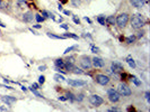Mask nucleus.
Wrapping results in <instances>:
<instances>
[{
    "mask_svg": "<svg viewBox=\"0 0 150 112\" xmlns=\"http://www.w3.org/2000/svg\"><path fill=\"white\" fill-rule=\"evenodd\" d=\"M111 73L112 74H121L124 72V67H123V64L120 63V62H112L111 63Z\"/></svg>",
    "mask_w": 150,
    "mask_h": 112,
    "instance_id": "nucleus-8",
    "label": "nucleus"
},
{
    "mask_svg": "<svg viewBox=\"0 0 150 112\" xmlns=\"http://www.w3.org/2000/svg\"><path fill=\"white\" fill-rule=\"evenodd\" d=\"M106 24L108 26H114L115 25V16L111 15V16L106 17Z\"/></svg>",
    "mask_w": 150,
    "mask_h": 112,
    "instance_id": "nucleus-21",
    "label": "nucleus"
},
{
    "mask_svg": "<svg viewBox=\"0 0 150 112\" xmlns=\"http://www.w3.org/2000/svg\"><path fill=\"white\" fill-rule=\"evenodd\" d=\"M34 17H35V14L33 11L28 10V11H25L23 15H21V20L26 24H31L34 20Z\"/></svg>",
    "mask_w": 150,
    "mask_h": 112,
    "instance_id": "nucleus-11",
    "label": "nucleus"
},
{
    "mask_svg": "<svg viewBox=\"0 0 150 112\" xmlns=\"http://www.w3.org/2000/svg\"><path fill=\"white\" fill-rule=\"evenodd\" d=\"M49 18H52L53 20H55V17H54V15L52 14V12H50V17H49Z\"/></svg>",
    "mask_w": 150,
    "mask_h": 112,
    "instance_id": "nucleus-49",
    "label": "nucleus"
},
{
    "mask_svg": "<svg viewBox=\"0 0 150 112\" xmlns=\"http://www.w3.org/2000/svg\"><path fill=\"white\" fill-rule=\"evenodd\" d=\"M85 20L87 21V22H89V24H92V20H90L88 17H85Z\"/></svg>",
    "mask_w": 150,
    "mask_h": 112,
    "instance_id": "nucleus-51",
    "label": "nucleus"
},
{
    "mask_svg": "<svg viewBox=\"0 0 150 112\" xmlns=\"http://www.w3.org/2000/svg\"><path fill=\"white\" fill-rule=\"evenodd\" d=\"M28 90L32 92V93L34 94V95H35V96H37V98H44L42 94H41L40 92L37 91V89H34V88L32 86V88H28Z\"/></svg>",
    "mask_w": 150,
    "mask_h": 112,
    "instance_id": "nucleus-26",
    "label": "nucleus"
},
{
    "mask_svg": "<svg viewBox=\"0 0 150 112\" xmlns=\"http://www.w3.org/2000/svg\"><path fill=\"white\" fill-rule=\"evenodd\" d=\"M65 98H67V100H69V101L71 102V103H74L76 102V94L74 93L72 91H67L65 92Z\"/></svg>",
    "mask_w": 150,
    "mask_h": 112,
    "instance_id": "nucleus-16",
    "label": "nucleus"
},
{
    "mask_svg": "<svg viewBox=\"0 0 150 112\" xmlns=\"http://www.w3.org/2000/svg\"><path fill=\"white\" fill-rule=\"evenodd\" d=\"M70 3L74 8H78L81 5V0H70Z\"/></svg>",
    "mask_w": 150,
    "mask_h": 112,
    "instance_id": "nucleus-29",
    "label": "nucleus"
},
{
    "mask_svg": "<svg viewBox=\"0 0 150 112\" xmlns=\"http://www.w3.org/2000/svg\"><path fill=\"white\" fill-rule=\"evenodd\" d=\"M62 11H63L64 15H67V16H70L71 15V11L70 10H62Z\"/></svg>",
    "mask_w": 150,
    "mask_h": 112,
    "instance_id": "nucleus-46",
    "label": "nucleus"
},
{
    "mask_svg": "<svg viewBox=\"0 0 150 112\" xmlns=\"http://www.w3.org/2000/svg\"><path fill=\"white\" fill-rule=\"evenodd\" d=\"M129 19H130V15L128 12H121L118 16H115V25L120 29H124L128 26Z\"/></svg>",
    "mask_w": 150,
    "mask_h": 112,
    "instance_id": "nucleus-2",
    "label": "nucleus"
},
{
    "mask_svg": "<svg viewBox=\"0 0 150 112\" xmlns=\"http://www.w3.org/2000/svg\"><path fill=\"white\" fill-rule=\"evenodd\" d=\"M46 35H47V37L53 38V39H65L63 35H55L53 33H46Z\"/></svg>",
    "mask_w": 150,
    "mask_h": 112,
    "instance_id": "nucleus-20",
    "label": "nucleus"
},
{
    "mask_svg": "<svg viewBox=\"0 0 150 112\" xmlns=\"http://www.w3.org/2000/svg\"><path fill=\"white\" fill-rule=\"evenodd\" d=\"M124 41H125L128 45H132V44H134V43L137 41V37H136L134 34H132V35H130L128 37H125V38H124Z\"/></svg>",
    "mask_w": 150,
    "mask_h": 112,
    "instance_id": "nucleus-17",
    "label": "nucleus"
},
{
    "mask_svg": "<svg viewBox=\"0 0 150 112\" xmlns=\"http://www.w3.org/2000/svg\"><path fill=\"white\" fill-rule=\"evenodd\" d=\"M21 90H23L24 92H26L27 90H28V89H27V88H25V86H21Z\"/></svg>",
    "mask_w": 150,
    "mask_h": 112,
    "instance_id": "nucleus-52",
    "label": "nucleus"
},
{
    "mask_svg": "<svg viewBox=\"0 0 150 112\" xmlns=\"http://www.w3.org/2000/svg\"><path fill=\"white\" fill-rule=\"evenodd\" d=\"M60 28H63L65 31H68V29H69V25H68V24H61V25H60Z\"/></svg>",
    "mask_w": 150,
    "mask_h": 112,
    "instance_id": "nucleus-37",
    "label": "nucleus"
},
{
    "mask_svg": "<svg viewBox=\"0 0 150 112\" xmlns=\"http://www.w3.org/2000/svg\"><path fill=\"white\" fill-rule=\"evenodd\" d=\"M0 27H2V28H6V25L2 22V21L0 20Z\"/></svg>",
    "mask_w": 150,
    "mask_h": 112,
    "instance_id": "nucleus-50",
    "label": "nucleus"
},
{
    "mask_svg": "<svg viewBox=\"0 0 150 112\" xmlns=\"http://www.w3.org/2000/svg\"><path fill=\"white\" fill-rule=\"evenodd\" d=\"M86 96H87V94H86L84 91L78 92V93L76 94V102H78V103H81V102H84V100L86 99Z\"/></svg>",
    "mask_w": 150,
    "mask_h": 112,
    "instance_id": "nucleus-15",
    "label": "nucleus"
},
{
    "mask_svg": "<svg viewBox=\"0 0 150 112\" xmlns=\"http://www.w3.org/2000/svg\"><path fill=\"white\" fill-rule=\"evenodd\" d=\"M72 20H74V22L77 24V25H80V19H79L77 16H75V15L72 16Z\"/></svg>",
    "mask_w": 150,
    "mask_h": 112,
    "instance_id": "nucleus-35",
    "label": "nucleus"
},
{
    "mask_svg": "<svg viewBox=\"0 0 150 112\" xmlns=\"http://www.w3.org/2000/svg\"><path fill=\"white\" fill-rule=\"evenodd\" d=\"M46 69H47L46 65H41V66H39V71H41V72H44Z\"/></svg>",
    "mask_w": 150,
    "mask_h": 112,
    "instance_id": "nucleus-38",
    "label": "nucleus"
},
{
    "mask_svg": "<svg viewBox=\"0 0 150 112\" xmlns=\"http://www.w3.org/2000/svg\"><path fill=\"white\" fill-rule=\"evenodd\" d=\"M96 20L97 22H99V25H102V26H105V24H106V18H105V16H103V15L97 16Z\"/></svg>",
    "mask_w": 150,
    "mask_h": 112,
    "instance_id": "nucleus-24",
    "label": "nucleus"
},
{
    "mask_svg": "<svg viewBox=\"0 0 150 112\" xmlns=\"http://www.w3.org/2000/svg\"><path fill=\"white\" fill-rule=\"evenodd\" d=\"M130 2H131V5H132L134 8H137V9H141V8L144 7V5H146V0H130Z\"/></svg>",
    "mask_w": 150,
    "mask_h": 112,
    "instance_id": "nucleus-13",
    "label": "nucleus"
},
{
    "mask_svg": "<svg viewBox=\"0 0 150 112\" xmlns=\"http://www.w3.org/2000/svg\"><path fill=\"white\" fill-rule=\"evenodd\" d=\"M70 73L76 74V75H84V74H85V71H84L81 67H79V66L75 65V66H74V69L71 70V72H70Z\"/></svg>",
    "mask_w": 150,
    "mask_h": 112,
    "instance_id": "nucleus-18",
    "label": "nucleus"
},
{
    "mask_svg": "<svg viewBox=\"0 0 150 112\" xmlns=\"http://www.w3.org/2000/svg\"><path fill=\"white\" fill-rule=\"evenodd\" d=\"M53 79H54V81H56V82H65V81H67V79L64 77L62 74H60V73H56V74H54Z\"/></svg>",
    "mask_w": 150,
    "mask_h": 112,
    "instance_id": "nucleus-23",
    "label": "nucleus"
},
{
    "mask_svg": "<svg viewBox=\"0 0 150 112\" xmlns=\"http://www.w3.org/2000/svg\"><path fill=\"white\" fill-rule=\"evenodd\" d=\"M44 17H43L41 14H35V17H34V20L37 21V24H40V22H43L44 21Z\"/></svg>",
    "mask_w": 150,
    "mask_h": 112,
    "instance_id": "nucleus-28",
    "label": "nucleus"
},
{
    "mask_svg": "<svg viewBox=\"0 0 150 112\" xmlns=\"http://www.w3.org/2000/svg\"><path fill=\"white\" fill-rule=\"evenodd\" d=\"M144 34H146V31L141 28V29H138V31H137V34H134V35H136L137 39H140V38H142V37L144 36Z\"/></svg>",
    "mask_w": 150,
    "mask_h": 112,
    "instance_id": "nucleus-27",
    "label": "nucleus"
},
{
    "mask_svg": "<svg viewBox=\"0 0 150 112\" xmlns=\"http://www.w3.org/2000/svg\"><path fill=\"white\" fill-rule=\"evenodd\" d=\"M129 21H130V25H131L132 29H134V31H138V29L143 28V26L146 25V19H144V17L141 14H134V15H132L131 18L129 19Z\"/></svg>",
    "mask_w": 150,
    "mask_h": 112,
    "instance_id": "nucleus-1",
    "label": "nucleus"
},
{
    "mask_svg": "<svg viewBox=\"0 0 150 112\" xmlns=\"http://www.w3.org/2000/svg\"><path fill=\"white\" fill-rule=\"evenodd\" d=\"M41 15H42L44 18H49V17H50V11L42 10V11H41Z\"/></svg>",
    "mask_w": 150,
    "mask_h": 112,
    "instance_id": "nucleus-33",
    "label": "nucleus"
},
{
    "mask_svg": "<svg viewBox=\"0 0 150 112\" xmlns=\"http://www.w3.org/2000/svg\"><path fill=\"white\" fill-rule=\"evenodd\" d=\"M125 61H127V63H128L129 66H130L131 69H136V67H137V64H136V62H134V60H133L131 56H128V57L125 58Z\"/></svg>",
    "mask_w": 150,
    "mask_h": 112,
    "instance_id": "nucleus-22",
    "label": "nucleus"
},
{
    "mask_svg": "<svg viewBox=\"0 0 150 112\" xmlns=\"http://www.w3.org/2000/svg\"><path fill=\"white\" fill-rule=\"evenodd\" d=\"M59 100H60V101H68V100H67V98H65V95H60V96H59Z\"/></svg>",
    "mask_w": 150,
    "mask_h": 112,
    "instance_id": "nucleus-42",
    "label": "nucleus"
},
{
    "mask_svg": "<svg viewBox=\"0 0 150 112\" xmlns=\"http://www.w3.org/2000/svg\"><path fill=\"white\" fill-rule=\"evenodd\" d=\"M130 80H131V82H132L136 86H141V85H142V82H141V80H139L136 75H131V76H130Z\"/></svg>",
    "mask_w": 150,
    "mask_h": 112,
    "instance_id": "nucleus-19",
    "label": "nucleus"
},
{
    "mask_svg": "<svg viewBox=\"0 0 150 112\" xmlns=\"http://www.w3.org/2000/svg\"><path fill=\"white\" fill-rule=\"evenodd\" d=\"M78 64H79V67H81L83 70H92L93 69V65H92V57L89 55H81L77 58Z\"/></svg>",
    "mask_w": 150,
    "mask_h": 112,
    "instance_id": "nucleus-3",
    "label": "nucleus"
},
{
    "mask_svg": "<svg viewBox=\"0 0 150 112\" xmlns=\"http://www.w3.org/2000/svg\"><path fill=\"white\" fill-rule=\"evenodd\" d=\"M63 36L65 37V38H74V39H76V41H78V39H79V36H78V35H76V34H74V33H65V34H63Z\"/></svg>",
    "mask_w": 150,
    "mask_h": 112,
    "instance_id": "nucleus-25",
    "label": "nucleus"
},
{
    "mask_svg": "<svg viewBox=\"0 0 150 112\" xmlns=\"http://www.w3.org/2000/svg\"><path fill=\"white\" fill-rule=\"evenodd\" d=\"M54 66H56V67L65 71V62H64V58H61V57L60 58H55L54 60Z\"/></svg>",
    "mask_w": 150,
    "mask_h": 112,
    "instance_id": "nucleus-14",
    "label": "nucleus"
},
{
    "mask_svg": "<svg viewBox=\"0 0 150 112\" xmlns=\"http://www.w3.org/2000/svg\"><path fill=\"white\" fill-rule=\"evenodd\" d=\"M78 48V45H74V46H70V47H68L65 51L63 52V54L64 55H67V54H69L70 52H72V51H76Z\"/></svg>",
    "mask_w": 150,
    "mask_h": 112,
    "instance_id": "nucleus-31",
    "label": "nucleus"
},
{
    "mask_svg": "<svg viewBox=\"0 0 150 112\" xmlns=\"http://www.w3.org/2000/svg\"><path fill=\"white\" fill-rule=\"evenodd\" d=\"M116 91L121 94V96H125V98H129L132 95V90L131 88L125 82H120L116 86Z\"/></svg>",
    "mask_w": 150,
    "mask_h": 112,
    "instance_id": "nucleus-4",
    "label": "nucleus"
},
{
    "mask_svg": "<svg viewBox=\"0 0 150 112\" xmlns=\"http://www.w3.org/2000/svg\"><path fill=\"white\" fill-rule=\"evenodd\" d=\"M44 83H45V76H44V75L39 76V84H40V85H43Z\"/></svg>",
    "mask_w": 150,
    "mask_h": 112,
    "instance_id": "nucleus-34",
    "label": "nucleus"
},
{
    "mask_svg": "<svg viewBox=\"0 0 150 112\" xmlns=\"http://www.w3.org/2000/svg\"><path fill=\"white\" fill-rule=\"evenodd\" d=\"M88 102H89V104H90L92 107H94V108H99L100 105L104 104L105 100H104L100 95H98V94H90V95L88 96Z\"/></svg>",
    "mask_w": 150,
    "mask_h": 112,
    "instance_id": "nucleus-7",
    "label": "nucleus"
},
{
    "mask_svg": "<svg viewBox=\"0 0 150 112\" xmlns=\"http://www.w3.org/2000/svg\"><path fill=\"white\" fill-rule=\"evenodd\" d=\"M106 94H107V99H108V101L111 102V103H118V102L121 101V98L122 96L116 91V89H114V88H109L106 91Z\"/></svg>",
    "mask_w": 150,
    "mask_h": 112,
    "instance_id": "nucleus-5",
    "label": "nucleus"
},
{
    "mask_svg": "<svg viewBox=\"0 0 150 112\" xmlns=\"http://www.w3.org/2000/svg\"><path fill=\"white\" fill-rule=\"evenodd\" d=\"M17 1V6L19 8H23V7H27V0H16Z\"/></svg>",
    "mask_w": 150,
    "mask_h": 112,
    "instance_id": "nucleus-30",
    "label": "nucleus"
},
{
    "mask_svg": "<svg viewBox=\"0 0 150 112\" xmlns=\"http://www.w3.org/2000/svg\"><path fill=\"white\" fill-rule=\"evenodd\" d=\"M92 65L94 69H104L105 61H104V58H102L99 56H94V57H92Z\"/></svg>",
    "mask_w": 150,
    "mask_h": 112,
    "instance_id": "nucleus-10",
    "label": "nucleus"
},
{
    "mask_svg": "<svg viewBox=\"0 0 150 112\" xmlns=\"http://www.w3.org/2000/svg\"><path fill=\"white\" fill-rule=\"evenodd\" d=\"M0 99H1V101L3 102V103H6L9 107H11V104H14V103L17 102V99L14 98V96H10V95H1Z\"/></svg>",
    "mask_w": 150,
    "mask_h": 112,
    "instance_id": "nucleus-12",
    "label": "nucleus"
},
{
    "mask_svg": "<svg viewBox=\"0 0 150 112\" xmlns=\"http://www.w3.org/2000/svg\"><path fill=\"white\" fill-rule=\"evenodd\" d=\"M58 10H59V11H62V10H63V6H62V5L60 3V2L58 3Z\"/></svg>",
    "mask_w": 150,
    "mask_h": 112,
    "instance_id": "nucleus-43",
    "label": "nucleus"
},
{
    "mask_svg": "<svg viewBox=\"0 0 150 112\" xmlns=\"http://www.w3.org/2000/svg\"><path fill=\"white\" fill-rule=\"evenodd\" d=\"M108 111H120V109H118V108H116V107H113V108L108 109Z\"/></svg>",
    "mask_w": 150,
    "mask_h": 112,
    "instance_id": "nucleus-44",
    "label": "nucleus"
},
{
    "mask_svg": "<svg viewBox=\"0 0 150 112\" xmlns=\"http://www.w3.org/2000/svg\"><path fill=\"white\" fill-rule=\"evenodd\" d=\"M33 28H36V29H40V28H42V26H41L40 24H37V25H33Z\"/></svg>",
    "mask_w": 150,
    "mask_h": 112,
    "instance_id": "nucleus-45",
    "label": "nucleus"
},
{
    "mask_svg": "<svg viewBox=\"0 0 150 112\" xmlns=\"http://www.w3.org/2000/svg\"><path fill=\"white\" fill-rule=\"evenodd\" d=\"M65 82H67L71 88H83V86L87 85V81L79 80V79H69V80H67Z\"/></svg>",
    "mask_w": 150,
    "mask_h": 112,
    "instance_id": "nucleus-9",
    "label": "nucleus"
},
{
    "mask_svg": "<svg viewBox=\"0 0 150 112\" xmlns=\"http://www.w3.org/2000/svg\"><path fill=\"white\" fill-rule=\"evenodd\" d=\"M94 80L98 85H102V86H107L111 83V77L104 73H97L94 76Z\"/></svg>",
    "mask_w": 150,
    "mask_h": 112,
    "instance_id": "nucleus-6",
    "label": "nucleus"
},
{
    "mask_svg": "<svg viewBox=\"0 0 150 112\" xmlns=\"http://www.w3.org/2000/svg\"><path fill=\"white\" fill-rule=\"evenodd\" d=\"M30 31H32V33H33V34H34V35H39V33H36V31H34L33 28H30Z\"/></svg>",
    "mask_w": 150,
    "mask_h": 112,
    "instance_id": "nucleus-48",
    "label": "nucleus"
},
{
    "mask_svg": "<svg viewBox=\"0 0 150 112\" xmlns=\"http://www.w3.org/2000/svg\"><path fill=\"white\" fill-rule=\"evenodd\" d=\"M32 86L34 88V89H37V90H39V89H41V85L39 84V82H37V83H33Z\"/></svg>",
    "mask_w": 150,
    "mask_h": 112,
    "instance_id": "nucleus-39",
    "label": "nucleus"
},
{
    "mask_svg": "<svg viewBox=\"0 0 150 112\" xmlns=\"http://www.w3.org/2000/svg\"><path fill=\"white\" fill-rule=\"evenodd\" d=\"M144 95H146V99H147V101L150 102V92H149V91H147V92H146V94H144Z\"/></svg>",
    "mask_w": 150,
    "mask_h": 112,
    "instance_id": "nucleus-41",
    "label": "nucleus"
},
{
    "mask_svg": "<svg viewBox=\"0 0 150 112\" xmlns=\"http://www.w3.org/2000/svg\"><path fill=\"white\" fill-rule=\"evenodd\" d=\"M83 37H84V38H89V39H93V37H92V35H90L89 33H85V34H83Z\"/></svg>",
    "mask_w": 150,
    "mask_h": 112,
    "instance_id": "nucleus-36",
    "label": "nucleus"
},
{
    "mask_svg": "<svg viewBox=\"0 0 150 112\" xmlns=\"http://www.w3.org/2000/svg\"><path fill=\"white\" fill-rule=\"evenodd\" d=\"M0 110H1V111H7L8 109H7V108H5V107H1V105H0Z\"/></svg>",
    "mask_w": 150,
    "mask_h": 112,
    "instance_id": "nucleus-47",
    "label": "nucleus"
},
{
    "mask_svg": "<svg viewBox=\"0 0 150 112\" xmlns=\"http://www.w3.org/2000/svg\"><path fill=\"white\" fill-rule=\"evenodd\" d=\"M86 1H88V2H89V1H92V0H86Z\"/></svg>",
    "mask_w": 150,
    "mask_h": 112,
    "instance_id": "nucleus-53",
    "label": "nucleus"
},
{
    "mask_svg": "<svg viewBox=\"0 0 150 112\" xmlns=\"http://www.w3.org/2000/svg\"><path fill=\"white\" fill-rule=\"evenodd\" d=\"M92 52H93L94 54H99V53H100V50H99V47H97V46L92 44Z\"/></svg>",
    "mask_w": 150,
    "mask_h": 112,
    "instance_id": "nucleus-32",
    "label": "nucleus"
},
{
    "mask_svg": "<svg viewBox=\"0 0 150 112\" xmlns=\"http://www.w3.org/2000/svg\"><path fill=\"white\" fill-rule=\"evenodd\" d=\"M5 8H6V3L2 0H0V9H5Z\"/></svg>",
    "mask_w": 150,
    "mask_h": 112,
    "instance_id": "nucleus-40",
    "label": "nucleus"
}]
</instances>
